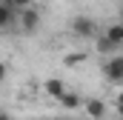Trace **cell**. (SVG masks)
Here are the masks:
<instances>
[{"mask_svg": "<svg viewBox=\"0 0 123 120\" xmlns=\"http://www.w3.org/2000/svg\"><path fill=\"white\" fill-rule=\"evenodd\" d=\"M17 20H20V29L31 34V31L40 29V20H43V17H40V12H37L34 6H26V9H20V17H17Z\"/></svg>", "mask_w": 123, "mask_h": 120, "instance_id": "cell-2", "label": "cell"}, {"mask_svg": "<svg viewBox=\"0 0 123 120\" xmlns=\"http://www.w3.org/2000/svg\"><path fill=\"white\" fill-rule=\"evenodd\" d=\"M17 17H20V9L12 6V3H6V0H0V31L12 29L17 23Z\"/></svg>", "mask_w": 123, "mask_h": 120, "instance_id": "cell-4", "label": "cell"}, {"mask_svg": "<svg viewBox=\"0 0 123 120\" xmlns=\"http://www.w3.org/2000/svg\"><path fill=\"white\" fill-rule=\"evenodd\" d=\"M6 3H12V6H17V9H26V6H34V0H6Z\"/></svg>", "mask_w": 123, "mask_h": 120, "instance_id": "cell-11", "label": "cell"}, {"mask_svg": "<svg viewBox=\"0 0 123 120\" xmlns=\"http://www.w3.org/2000/svg\"><path fill=\"white\" fill-rule=\"evenodd\" d=\"M117 112H120V117H123V106H117Z\"/></svg>", "mask_w": 123, "mask_h": 120, "instance_id": "cell-14", "label": "cell"}, {"mask_svg": "<svg viewBox=\"0 0 123 120\" xmlns=\"http://www.w3.org/2000/svg\"><path fill=\"white\" fill-rule=\"evenodd\" d=\"M57 103H60L63 109H83V100H80L77 94H72V91H66V94H63Z\"/></svg>", "mask_w": 123, "mask_h": 120, "instance_id": "cell-9", "label": "cell"}, {"mask_svg": "<svg viewBox=\"0 0 123 120\" xmlns=\"http://www.w3.org/2000/svg\"><path fill=\"white\" fill-rule=\"evenodd\" d=\"M117 106H123V89H120V94H117Z\"/></svg>", "mask_w": 123, "mask_h": 120, "instance_id": "cell-13", "label": "cell"}, {"mask_svg": "<svg viewBox=\"0 0 123 120\" xmlns=\"http://www.w3.org/2000/svg\"><path fill=\"white\" fill-rule=\"evenodd\" d=\"M0 120H9V117H6V114H0Z\"/></svg>", "mask_w": 123, "mask_h": 120, "instance_id": "cell-15", "label": "cell"}, {"mask_svg": "<svg viewBox=\"0 0 123 120\" xmlns=\"http://www.w3.org/2000/svg\"><path fill=\"white\" fill-rule=\"evenodd\" d=\"M72 31L80 37V40H94L97 37V23H94L89 14H77L72 20Z\"/></svg>", "mask_w": 123, "mask_h": 120, "instance_id": "cell-1", "label": "cell"}, {"mask_svg": "<svg viewBox=\"0 0 123 120\" xmlns=\"http://www.w3.org/2000/svg\"><path fill=\"white\" fill-rule=\"evenodd\" d=\"M3 77H6V66L0 63V80H3Z\"/></svg>", "mask_w": 123, "mask_h": 120, "instance_id": "cell-12", "label": "cell"}, {"mask_svg": "<svg viewBox=\"0 0 123 120\" xmlns=\"http://www.w3.org/2000/svg\"><path fill=\"white\" fill-rule=\"evenodd\" d=\"M103 34H106L109 40H115V43H117V46L123 49V23H112V26L103 31Z\"/></svg>", "mask_w": 123, "mask_h": 120, "instance_id": "cell-8", "label": "cell"}, {"mask_svg": "<svg viewBox=\"0 0 123 120\" xmlns=\"http://www.w3.org/2000/svg\"><path fill=\"white\" fill-rule=\"evenodd\" d=\"M94 49H97V54H117V52H120V46H117L115 40H109L106 34L94 37Z\"/></svg>", "mask_w": 123, "mask_h": 120, "instance_id": "cell-6", "label": "cell"}, {"mask_svg": "<svg viewBox=\"0 0 123 120\" xmlns=\"http://www.w3.org/2000/svg\"><path fill=\"white\" fill-rule=\"evenodd\" d=\"M103 74L112 80V83H120L123 86V54H112V57L103 63Z\"/></svg>", "mask_w": 123, "mask_h": 120, "instance_id": "cell-3", "label": "cell"}, {"mask_svg": "<svg viewBox=\"0 0 123 120\" xmlns=\"http://www.w3.org/2000/svg\"><path fill=\"white\" fill-rule=\"evenodd\" d=\"M83 60H86L83 52H72V54H66V57H63V63H66V66H77V63H83Z\"/></svg>", "mask_w": 123, "mask_h": 120, "instance_id": "cell-10", "label": "cell"}, {"mask_svg": "<svg viewBox=\"0 0 123 120\" xmlns=\"http://www.w3.org/2000/svg\"><path fill=\"white\" fill-rule=\"evenodd\" d=\"M43 89H46L49 97H55V100H60L63 94H66V86H63V80H57V77H49V80L43 83Z\"/></svg>", "mask_w": 123, "mask_h": 120, "instance_id": "cell-7", "label": "cell"}, {"mask_svg": "<svg viewBox=\"0 0 123 120\" xmlns=\"http://www.w3.org/2000/svg\"><path fill=\"white\" fill-rule=\"evenodd\" d=\"M83 112H86L92 120H100L103 114H106V103H103L100 97H92V100H86V103H83Z\"/></svg>", "mask_w": 123, "mask_h": 120, "instance_id": "cell-5", "label": "cell"}]
</instances>
